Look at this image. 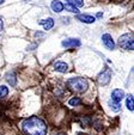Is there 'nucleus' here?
I'll return each instance as SVG.
<instances>
[{
	"label": "nucleus",
	"mask_w": 134,
	"mask_h": 135,
	"mask_svg": "<svg viewBox=\"0 0 134 135\" xmlns=\"http://www.w3.org/2000/svg\"><path fill=\"white\" fill-rule=\"evenodd\" d=\"M1 30H3V18L0 17V32H1Z\"/></svg>",
	"instance_id": "obj_19"
},
{
	"label": "nucleus",
	"mask_w": 134,
	"mask_h": 135,
	"mask_svg": "<svg viewBox=\"0 0 134 135\" xmlns=\"http://www.w3.org/2000/svg\"><path fill=\"white\" fill-rule=\"evenodd\" d=\"M40 24L43 26L44 30H50L54 26V21L53 18H47V19H41Z\"/></svg>",
	"instance_id": "obj_8"
},
{
	"label": "nucleus",
	"mask_w": 134,
	"mask_h": 135,
	"mask_svg": "<svg viewBox=\"0 0 134 135\" xmlns=\"http://www.w3.org/2000/svg\"><path fill=\"white\" fill-rule=\"evenodd\" d=\"M126 104H127V109H128L129 111H133V110H134V97L132 96V94L127 96Z\"/></svg>",
	"instance_id": "obj_12"
},
{
	"label": "nucleus",
	"mask_w": 134,
	"mask_h": 135,
	"mask_svg": "<svg viewBox=\"0 0 134 135\" xmlns=\"http://www.w3.org/2000/svg\"><path fill=\"white\" fill-rule=\"evenodd\" d=\"M62 47L65 48H70V47H79L80 46V41L78 38H68V40H65L62 41Z\"/></svg>",
	"instance_id": "obj_7"
},
{
	"label": "nucleus",
	"mask_w": 134,
	"mask_h": 135,
	"mask_svg": "<svg viewBox=\"0 0 134 135\" xmlns=\"http://www.w3.org/2000/svg\"><path fill=\"white\" fill-rule=\"evenodd\" d=\"M78 21L83 22V23H87V24H91L96 21V18L92 17V16H89V15H78Z\"/></svg>",
	"instance_id": "obj_10"
},
{
	"label": "nucleus",
	"mask_w": 134,
	"mask_h": 135,
	"mask_svg": "<svg viewBox=\"0 0 134 135\" xmlns=\"http://www.w3.org/2000/svg\"><path fill=\"white\" fill-rule=\"evenodd\" d=\"M78 135H87V134H83V133H79Z\"/></svg>",
	"instance_id": "obj_21"
},
{
	"label": "nucleus",
	"mask_w": 134,
	"mask_h": 135,
	"mask_svg": "<svg viewBox=\"0 0 134 135\" xmlns=\"http://www.w3.org/2000/svg\"><path fill=\"white\" fill-rule=\"evenodd\" d=\"M7 93H8L7 86H5V85H1V86H0V99H1V98H5L6 96H7Z\"/></svg>",
	"instance_id": "obj_14"
},
{
	"label": "nucleus",
	"mask_w": 134,
	"mask_h": 135,
	"mask_svg": "<svg viewBox=\"0 0 134 135\" xmlns=\"http://www.w3.org/2000/svg\"><path fill=\"white\" fill-rule=\"evenodd\" d=\"M68 104L71 105V107H78V105L81 104V100H80V98L74 97V98H72V99H70Z\"/></svg>",
	"instance_id": "obj_16"
},
{
	"label": "nucleus",
	"mask_w": 134,
	"mask_h": 135,
	"mask_svg": "<svg viewBox=\"0 0 134 135\" xmlns=\"http://www.w3.org/2000/svg\"><path fill=\"white\" fill-rule=\"evenodd\" d=\"M102 40H103V44L108 49H110V50L115 49V42H114L113 37H111L109 33H104V35L102 36Z\"/></svg>",
	"instance_id": "obj_5"
},
{
	"label": "nucleus",
	"mask_w": 134,
	"mask_h": 135,
	"mask_svg": "<svg viewBox=\"0 0 134 135\" xmlns=\"http://www.w3.org/2000/svg\"><path fill=\"white\" fill-rule=\"evenodd\" d=\"M63 8H65L66 11H68V12H72V13H79V10L77 7H74V6L70 5V4H66V5H63Z\"/></svg>",
	"instance_id": "obj_15"
},
{
	"label": "nucleus",
	"mask_w": 134,
	"mask_h": 135,
	"mask_svg": "<svg viewBox=\"0 0 134 135\" xmlns=\"http://www.w3.org/2000/svg\"><path fill=\"white\" fill-rule=\"evenodd\" d=\"M67 68H68V66H67V64H65V62H55L54 64V69L58 72H60V73H65V72H67Z\"/></svg>",
	"instance_id": "obj_11"
},
{
	"label": "nucleus",
	"mask_w": 134,
	"mask_h": 135,
	"mask_svg": "<svg viewBox=\"0 0 134 135\" xmlns=\"http://www.w3.org/2000/svg\"><path fill=\"white\" fill-rule=\"evenodd\" d=\"M50 7H52V10H53L54 12L60 13L61 11L63 10V4L61 3V1H59V0H53V1H52Z\"/></svg>",
	"instance_id": "obj_9"
},
{
	"label": "nucleus",
	"mask_w": 134,
	"mask_h": 135,
	"mask_svg": "<svg viewBox=\"0 0 134 135\" xmlns=\"http://www.w3.org/2000/svg\"><path fill=\"white\" fill-rule=\"evenodd\" d=\"M6 80H7V81L10 83V85H12V86H15V85L17 84V78H16L13 74H8V75L6 76Z\"/></svg>",
	"instance_id": "obj_17"
},
{
	"label": "nucleus",
	"mask_w": 134,
	"mask_h": 135,
	"mask_svg": "<svg viewBox=\"0 0 134 135\" xmlns=\"http://www.w3.org/2000/svg\"><path fill=\"white\" fill-rule=\"evenodd\" d=\"M22 129L26 135H46L47 124L37 116H31L22 123Z\"/></svg>",
	"instance_id": "obj_1"
},
{
	"label": "nucleus",
	"mask_w": 134,
	"mask_h": 135,
	"mask_svg": "<svg viewBox=\"0 0 134 135\" xmlns=\"http://www.w3.org/2000/svg\"><path fill=\"white\" fill-rule=\"evenodd\" d=\"M119 46L126 50H133L134 48V40L133 33H124L119 38Z\"/></svg>",
	"instance_id": "obj_3"
},
{
	"label": "nucleus",
	"mask_w": 134,
	"mask_h": 135,
	"mask_svg": "<svg viewBox=\"0 0 134 135\" xmlns=\"http://www.w3.org/2000/svg\"><path fill=\"white\" fill-rule=\"evenodd\" d=\"M110 105H111V109H113V111H115V112L120 111V109H121V105H120V103L110 102Z\"/></svg>",
	"instance_id": "obj_18"
},
{
	"label": "nucleus",
	"mask_w": 134,
	"mask_h": 135,
	"mask_svg": "<svg viewBox=\"0 0 134 135\" xmlns=\"http://www.w3.org/2000/svg\"><path fill=\"white\" fill-rule=\"evenodd\" d=\"M67 4L74 6V7H81L84 6V0H66Z\"/></svg>",
	"instance_id": "obj_13"
},
{
	"label": "nucleus",
	"mask_w": 134,
	"mask_h": 135,
	"mask_svg": "<svg viewBox=\"0 0 134 135\" xmlns=\"http://www.w3.org/2000/svg\"><path fill=\"white\" fill-rule=\"evenodd\" d=\"M123 98H124V92L121 89H115L113 91V93H111V99L115 103H120Z\"/></svg>",
	"instance_id": "obj_6"
},
{
	"label": "nucleus",
	"mask_w": 134,
	"mask_h": 135,
	"mask_svg": "<svg viewBox=\"0 0 134 135\" xmlns=\"http://www.w3.org/2000/svg\"><path fill=\"white\" fill-rule=\"evenodd\" d=\"M67 86L70 87V90H72L73 92L77 93H83L87 89V81L84 78H71L67 81Z\"/></svg>",
	"instance_id": "obj_2"
},
{
	"label": "nucleus",
	"mask_w": 134,
	"mask_h": 135,
	"mask_svg": "<svg viewBox=\"0 0 134 135\" xmlns=\"http://www.w3.org/2000/svg\"><path fill=\"white\" fill-rule=\"evenodd\" d=\"M98 81H99V84H102V85H107L109 81H110V79H111V71H110V68H105L103 72H102L101 74L98 75Z\"/></svg>",
	"instance_id": "obj_4"
},
{
	"label": "nucleus",
	"mask_w": 134,
	"mask_h": 135,
	"mask_svg": "<svg viewBox=\"0 0 134 135\" xmlns=\"http://www.w3.org/2000/svg\"><path fill=\"white\" fill-rule=\"evenodd\" d=\"M4 1H5V0H0V5H1V4H3Z\"/></svg>",
	"instance_id": "obj_20"
},
{
	"label": "nucleus",
	"mask_w": 134,
	"mask_h": 135,
	"mask_svg": "<svg viewBox=\"0 0 134 135\" xmlns=\"http://www.w3.org/2000/svg\"><path fill=\"white\" fill-rule=\"evenodd\" d=\"M56 135H66V134H63V133H60V134H56Z\"/></svg>",
	"instance_id": "obj_22"
}]
</instances>
